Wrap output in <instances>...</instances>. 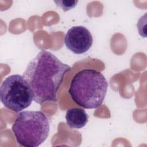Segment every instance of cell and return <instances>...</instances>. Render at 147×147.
Returning <instances> with one entry per match:
<instances>
[{
	"mask_svg": "<svg viewBox=\"0 0 147 147\" xmlns=\"http://www.w3.org/2000/svg\"><path fill=\"white\" fill-rule=\"evenodd\" d=\"M0 98L3 106L14 112H20L32 103V91L23 76L14 74L7 77L0 87Z\"/></svg>",
	"mask_w": 147,
	"mask_h": 147,
	"instance_id": "4",
	"label": "cell"
},
{
	"mask_svg": "<svg viewBox=\"0 0 147 147\" xmlns=\"http://www.w3.org/2000/svg\"><path fill=\"white\" fill-rule=\"evenodd\" d=\"M54 2L63 11H67L74 8L78 1H54Z\"/></svg>",
	"mask_w": 147,
	"mask_h": 147,
	"instance_id": "7",
	"label": "cell"
},
{
	"mask_svg": "<svg viewBox=\"0 0 147 147\" xmlns=\"http://www.w3.org/2000/svg\"><path fill=\"white\" fill-rule=\"evenodd\" d=\"M11 130L20 146L37 147L47 138L49 122L41 111H23L14 120Z\"/></svg>",
	"mask_w": 147,
	"mask_h": 147,
	"instance_id": "3",
	"label": "cell"
},
{
	"mask_svg": "<svg viewBox=\"0 0 147 147\" xmlns=\"http://www.w3.org/2000/svg\"><path fill=\"white\" fill-rule=\"evenodd\" d=\"M71 67L49 51L41 50L28 63L23 74L32 91L34 101L40 105L56 102V93Z\"/></svg>",
	"mask_w": 147,
	"mask_h": 147,
	"instance_id": "1",
	"label": "cell"
},
{
	"mask_svg": "<svg viewBox=\"0 0 147 147\" xmlns=\"http://www.w3.org/2000/svg\"><path fill=\"white\" fill-rule=\"evenodd\" d=\"M93 43L92 36L89 30L83 26H74L67 32L64 37L66 47L75 54L86 52Z\"/></svg>",
	"mask_w": 147,
	"mask_h": 147,
	"instance_id": "5",
	"label": "cell"
},
{
	"mask_svg": "<svg viewBox=\"0 0 147 147\" xmlns=\"http://www.w3.org/2000/svg\"><path fill=\"white\" fill-rule=\"evenodd\" d=\"M65 119L69 127L80 129L83 127L88 122V115L83 109L72 107L67 110Z\"/></svg>",
	"mask_w": 147,
	"mask_h": 147,
	"instance_id": "6",
	"label": "cell"
},
{
	"mask_svg": "<svg viewBox=\"0 0 147 147\" xmlns=\"http://www.w3.org/2000/svg\"><path fill=\"white\" fill-rule=\"evenodd\" d=\"M107 87V81L100 72L83 69L72 78L68 93L78 105L84 109H96L102 104Z\"/></svg>",
	"mask_w": 147,
	"mask_h": 147,
	"instance_id": "2",
	"label": "cell"
}]
</instances>
